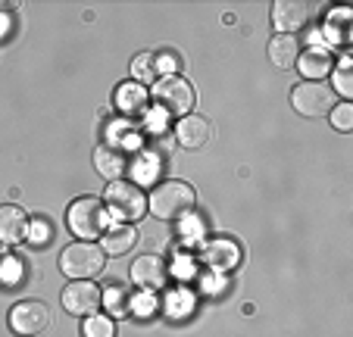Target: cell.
<instances>
[{
	"label": "cell",
	"mask_w": 353,
	"mask_h": 337,
	"mask_svg": "<svg viewBox=\"0 0 353 337\" xmlns=\"http://www.w3.org/2000/svg\"><path fill=\"white\" fill-rule=\"evenodd\" d=\"M103 306H107V312H110V316H116V318L128 316V309H132V297H128V287H122V285L107 287V291H103Z\"/></svg>",
	"instance_id": "cell-20"
},
{
	"label": "cell",
	"mask_w": 353,
	"mask_h": 337,
	"mask_svg": "<svg viewBox=\"0 0 353 337\" xmlns=\"http://www.w3.org/2000/svg\"><path fill=\"white\" fill-rule=\"evenodd\" d=\"M100 303H103V294L94 281H72L63 291V306L72 316H91V312L100 309Z\"/></svg>",
	"instance_id": "cell-10"
},
{
	"label": "cell",
	"mask_w": 353,
	"mask_h": 337,
	"mask_svg": "<svg viewBox=\"0 0 353 337\" xmlns=\"http://www.w3.org/2000/svg\"><path fill=\"white\" fill-rule=\"evenodd\" d=\"M203 263L216 272H232L241 265V247L232 238H213L203 247Z\"/></svg>",
	"instance_id": "cell-13"
},
{
	"label": "cell",
	"mask_w": 353,
	"mask_h": 337,
	"mask_svg": "<svg viewBox=\"0 0 353 337\" xmlns=\"http://www.w3.org/2000/svg\"><path fill=\"white\" fill-rule=\"evenodd\" d=\"M154 57H150V53H138V57H134V75H138V79H154Z\"/></svg>",
	"instance_id": "cell-25"
},
{
	"label": "cell",
	"mask_w": 353,
	"mask_h": 337,
	"mask_svg": "<svg viewBox=\"0 0 353 337\" xmlns=\"http://www.w3.org/2000/svg\"><path fill=\"white\" fill-rule=\"evenodd\" d=\"M28 228H32V218L22 206L16 203H3L0 206V244L3 247H13L19 241H26Z\"/></svg>",
	"instance_id": "cell-12"
},
{
	"label": "cell",
	"mask_w": 353,
	"mask_h": 337,
	"mask_svg": "<svg viewBox=\"0 0 353 337\" xmlns=\"http://www.w3.org/2000/svg\"><path fill=\"white\" fill-rule=\"evenodd\" d=\"M194 203H197V194L181 178L160 181L150 191V197H147V210L154 212L157 218H163V222H181L194 210Z\"/></svg>",
	"instance_id": "cell-1"
},
{
	"label": "cell",
	"mask_w": 353,
	"mask_h": 337,
	"mask_svg": "<svg viewBox=\"0 0 353 337\" xmlns=\"http://www.w3.org/2000/svg\"><path fill=\"white\" fill-rule=\"evenodd\" d=\"M147 100H150V94H147V88L138 85V81H125V85L116 91V106H119L125 116H138V112H144Z\"/></svg>",
	"instance_id": "cell-18"
},
{
	"label": "cell",
	"mask_w": 353,
	"mask_h": 337,
	"mask_svg": "<svg viewBox=\"0 0 353 337\" xmlns=\"http://www.w3.org/2000/svg\"><path fill=\"white\" fill-rule=\"evenodd\" d=\"M103 247L100 250L110 253V256H125L128 250H134V244H138V232H134L132 225H116V228H107V234H103Z\"/></svg>",
	"instance_id": "cell-17"
},
{
	"label": "cell",
	"mask_w": 353,
	"mask_h": 337,
	"mask_svg": "<svg viewBox=\"0 0 353 337\" xmlns=\"http://www.w3.org/2000/svg\"><path fill=\"white\" fill-rule=\"evenodd\" d=\"M60 269L72 281H88L103 272V250L91 241H75L60 253Z\"/></svg>",
	"instance_id": "cell-4"
},
{
	"label": "cell",
	"mask_w": 353,
	"mask_h": 337,
	"mask_svg": "<svg viewBox=\"0 0 353 337\" xmlns=\"http://www.w3.org/2000/svg\"><path fill=\"white\" fill-rule=\"evenodd\" d=\"M154 103L160 106L163 112L175 116V119H185L191 116L194 103H197V94H194L191 81H185L181 75H163L160 81L154 85Z\"/></svg>",
	"instance_id": "cell-3"
},
{
	"label": "cell",
	"mask_w": 353,
	"mask_h": 337,
	"mask_svg": "<svg viewBox=\"0 0 353 337\" xmlns=\"http://www.w3.org/2000/svg\"><path fill=\"white\" fill-rule=\"evenodd\" d=\"M269 60H272L279 69L297 66V60H300V41L294 38V34H275V38L269 41Z\"/></svg>",
	"instance_id": "cell-16"
},
{
	"label": "cell",
	"mask_w": 353,
	"mask_h": 337,
	"mask_svg": "<svg viewBox=\"0 0 353 337\" xmlns=\"http://www.w3.org/2000/svg\"><path fill=\"white\" fill-rule=\"evenodd\" d=\"M307 22H310V3H303V0H275L272 3L275 34H294Z\"/></svg>",
	"instance_id": "cell-11"
},
{
	"label": "cell",
	"mask_w": 353,
	"mask_h": 337,
	"mask_svg": "<svg viewBox=\"0 0 353 337\" xmlns=\"http://www.w3.org/2000/svg\"><path fill=\"white\" fill-rule=\"evenodd\" d=\"M94 165H97V172L110 181H119L122 175L128 172V165H132V153L128 147H122L119 141H103V144L94 150Z\"/></svg>",
	"instance_id": "cell-9"
},
{
	"label": "cell",
	"mask_w": 353,
	"mask_h": 337,
	"mask_svg": "<svg viewBox=\"0 0 353 337\" xmlns=\"http://www.w3.org/2000/svg\"><path fill=\"white\" fill-rule=\"evenodd\" d=\"M332 79H334V85H332V91H334V97H353V72H350V60H341V66L338 69H332Z\"/></svg>",
	"instance_id": "cell-22"
},
{
	"label": "cell",
	"mask_w": 353,
	"mask_h": 337,
	"mask_svg": "<svg viewBox=\"0 0 353 337\" xmlns=\"http://www.w3.org/2000/svg\"><path fill=\"white\" fill-rule=\"evenodd\" d=\"M157 66H163V69H175V60H169V57H163V60L157 63Z\"/></svg>",
	"instance_id": "cell-27"
},
{
	"label": "cell",
	"mask_w": 353,
	"mask_h": 337,
	"mask_svg": "<svg viewBox=\"0 0 353 337\" xmlns=\"http://www.w3.org/2000/svg\"><path fill=\"white\" fill-rule=\"evenodd\" d=\"M328 116H332V125L338 128V132H350L353 128V106L347 103V100L334 103V110L328 112Z\"/></svg>",
	"instance_id": "cell-24"
},
{
	"label": "cell",
	"mask_w": 353,
	"mask_h": 337,
	"mask_svg": "<svg viewBox=\"0 0 353 337\" xmlns=\"http://www.w3.org/2000/svg\"><path fill=\"white\" fill-rule=\"evenodd\" d=\"M47 322H50V309H47V303H41V300H22V303H16L13 309H10V328L19 337L41 334V331L47 328Z\"/></svg>",
	"instance_id": "cell-7"
},
{
	"label": "cell",
	"mask_w": 353,
	"mask_h": 337,
	"mask_svg": "<svg viewBox=\"0 0 353 337\" xmlns=\"http://www.w3.org/2000/svg\"><path fill=\"white\" fill-rule=\"evenodd\" d=\"M291 103L300 116L316 119V116H328V112L334 110V103H338V97H334V91L328 85H322V81H300L291 91Z\"/></svg>",
	"instance_id": "cell-6"
},
{
	"label": "cell",
	"mask_w": 353,
	"mask_h": 337,
	"mask_svg": "<svg viewBox=\"0 0 353 337\" xmlns=\"http://www.w3.org/2000/svg\"><path fill=\"white\" fill-rule=\"evenodd\" d=\"M210 134H213V128H210V122L203 119V116H185V119L175 122V141H179V147H185V150H200V147L210 141Z\"/></svg>",
	"instance_id": "cell-14"
},
{
	"label": "cell",
	"mask_w": 353,
	"mask_h": 337,
	"mask_svg": "<svg viewBox=\"0 0 353 337\" xmlns=\"http://www.w3.org/2000/svg\"><path fill=\"white\" fill-rule=\"evenodd\" d=\"M297 69H300V75H303L307 81L325 79V75L334 69L332 53H328V50H319V47H313V50H307V53H303V57L297 60Z\"/></svg>",
	"instance_id": "cell-15"
},
{
	"label": "cell",
	"mask_w": 353,
	"mask_h": 337,
	"mask_svg": "<svg viewBox=\"0 0 353 337\" xmlns=\"http://www.w3.org/2000/svg\"><path fill=\"white\" fill-rule=\"evenodd\" d=\"M34 244H44V241H47V225L44 222H38V225H34Z\"/></svg>",
	"instance_id": "cell-26"
},
{
	"label": "cell",
	"mask_w": 353,
	"mask_h": 337,
	"mask_svg": "<svg viewBox=\"0 0 353 337\" xmlns=\"http://www.w3.org/2000/svg\"><path fill=\"white\" fill-rule=\"evenodd\" d=\"M132 285L141 287V291H163L169 285V265L163 256H138L132 263Z\"/></svg>",
	"instance_id": "cell-8"
},
{
	"label": "cell",
	"mask_w": 353,
	"mask_h": 337,
	"mask_svg": "<svg viewBox=\"0 0 353 337\" xmlns=\"http://www.w3.org/2000/svg\"><path fill=\"white\" fill-rule=\"evenodd\" d=\"M66 225L69 232L81 241H94V238H103L107 234V225H110V212L103 206V200L97 197H79L69 203L66 210Z\"/></svg>",
	"instance_id": "cell-2"
},
{
	"label": "cell",
	"mask_w": 353,
	"mask_h": 337,
	"mask_svg": "<svg viewBox=\"0 0 353 337\" xmlns=\"http://www.w3.org/2000/svg\"><path fill=\"white\" fill-rule=\"evenodd\" d=\"M85 337H116V325L110 316H88Z\"/></svg>",
	"instance_id": "cell-23"
},
{
	"label": "cell",
	"mask_w": 353,
	"mask_h": 337,
	"mask_svg": "<svg viewBox=\"0 0 353 337\" xmlns=\"http://www.w3.org/2000/svg\"><path fill=\"white\" fill-rule=\"evenodd\" d=\"M110 216L122 218V222H138L141 216H147V197L134 181H113L107 187V200H103Z\"/></svg>",
	"instance_id": "cell-5"
},
{
	"label": "cell",
	"mask_w": 353,
	"mask_h": 337,
	"mask_svg": "<svg viewBox=\"0 0 353 337\" xmlns=\"http://www.w3.org/2000/svg\"><path fill=\"white\" fill-rule=\"evenodd\" d=\"M325 34H328V44H341L344 47L350 41V10L338 7L328 13L325 19Z\"/></svg>",
	"instance_id": "cell-19"
},
{
	"label": "cell",
	"mask_w": 353,
	"mask_h": 337,
	"mask_svg": "<svg viewBox=\"0 0 353 337\" xmlns=\"http://www.w3.org/2000/svg\"><path fill=\"white\" fill-rule=\"evenodd\" d=\"M22 278V265L13 253L0 250V291H13Z\"/></svg>",
	"instance_id": "cell-21"
}]
</instances>
